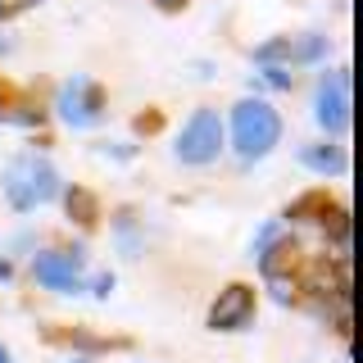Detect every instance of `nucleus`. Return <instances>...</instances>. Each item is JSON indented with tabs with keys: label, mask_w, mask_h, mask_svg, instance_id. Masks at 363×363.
<instances>
[{
	"label": "nucleus",
	"mask_w": 363,
	"mask_h": 363,
	"mask_svg": "<svg viewBox=\"0 0 363 363\" xmlns=\"http://www.w3.org/2000/svg\"><path fill=\"white\" fill-rule=\"evenodd\" d=\"M227 136H232V150L241 164H259L277 150L281 141V113L268 105V100H241L232 109V123H227Z\"/></svg>",
	"instance_id": "obj_1"
},
{
	"label": "nucleus",
	"mask_w": 363,
	"mask_h": 363,
	"mask_svg": "<svg viewBox=\"0 0 363 363\" xmlns=\"http://www.w3.org/2000/svg\"><path fill=\"white\" fill-rule=\"evenodd\" d=\"M0 182H5V200L14 213H32L60 196V173L45 155H18Z\"/></svg>",
	"instance_id": "obj_2"
},
{
	"label": "nucleus",
	"mask_w": 363,
	"mask_h": 363,
	"mask_svg": "<svg viewBox=\"0 0 363 363\" xmlns=\"http://www.w3.org/2000/svg\"><path fill=\"white\" fill-rule=\"evenodd\" d=\"M223 145H227V128H223L218 109H196L182 123L173 155H177V164H186V168H204L223 155Z\"/></svg>",
	"instance_id": "obj_3"
},
{
	"label": "nucleus",
	"mask_w": 363,
	"mask_h": 363,
	"mask_svg": "<svg viewBox=\"0 0 363 363\" xmlns=\"http://www.w3.org/2000/svg\"><path fill=\"white\" fill-rule=\"evenodd\" d=\"M313 123L327 136H345L354 123V96H350V73L345 68H327L313 86Z\"/></svg>",
	"instance_id": "obj_4"
},
{
	"label": "nucleus",
	"mask_w": 363,
	"mask_h": 363,
	"mask_svg": "<svg viewBox=\"0 0 363 363\" xmlns=\"http://www.w3.org/2000/svg\"><path fill=\"white\" fill-rule=\"evenodd\" d=\"M55 113H60L64 128L86 132L105 118V91L91 82V77H68L60 86V96H55Z\"/></svg>",
	"instance_id": "obj_5"
},
{
	"label": "nucleus",
	"mask_w": 363,
	"mask_h": 363,
	"mask_svg": "<svg viewBox=\"0 0 363 363\" xmlns=\"http://www.w3.org/2000/svg\"><path fill=\"white\" fill-rule=\"evenodd\" d=\"M82 268H86L82 250H41V255H32V277H37V286L55 291V295L82 291Z\"/></svg>",
	"instance_id": "obj_6"
},
{
	"label": "nucleus",
	"mask_w": 363,
	"mask_h": 363,
	"mask_svg": "<svg viewBox=\"0 0 363 363\" xmlns=\"http://www.w3.org/2000/svg\"><path fill=\"white\" fill-rule=\"evenodd\" d=\"M250 318H255V291L236 281V286L218 291V300L209 309V327L213 332H241V327H250Z\"/></svg>",
	"instance_id": "obj_7"
},
{
	"label": "nucleus",
	"mask_w": 363,
	"mask_h": 363,
	"mask_svg": "<svg viewBox=\"0 0 363 363\" xmlns=\"http://www.w3.org/2000/svg\"><path fill=\"white\" fill-rule=\"evenodd\" d=\"M300 164L318 177H345L350 173V155L340 150L336 141H323V145H304L300 150Z\"/></svg>",
	"instance_id": "obj_8"
},
{
	"label": "nucleus",
	"mask_w": 363,
	"mask_h": 363,
	"mask_svg": "<svg viewBox=\"0 0 363 363\" xmlns=\"http://www.w3.org/2000/svg\"><path fill=\"white\" fill-rule=\"evenodd\" d=\"M323 55H327V37H304V41L291 37V64H318Z\"/></svg>",
	"instance_id": "obj_9"
},
{
	"label": "nucleus",
	"mask_w": 363,
	"mask_h": 363,
	"mask_svg": "<svg viewBox=\"0 0 363 363\" xmlns=\"http://www.w3.org/2000/svg\"><path fill=\"white\" fill-rule=\"evenodd\" d=\"M68 213H73L82 227H91L96 223V200H91L86 191H68Z\"/></svg>",
	"instance_id": "obj_10"
},
{
	"label": "nucleus",
	"mask_w": 363,
	"mask_h": 363,
	"mask_svg": "<svg viewBox=\"0 0 363 363\" xmlns=\"http://www.w3.org/2000/svg\"><path fill=\"white\" fill-rule=\"evenodd\" d=\"M259 82L272 86V91H291L295 73H291V68H281V64H259Z\"/></svg>",
	"instance_id": "obj_11"
},
{
	"label": "nucleus",
	"mask_w": 363,
	"mask_h": 363,
	"mask_svg": "<svg viewBox=\"0 0 363 363\" xmlns=\"http://www.w3.org/2000/svg\"><path fill=\"white\" fill-rule=\"evenodd\" d=\"M109 291H113V277H109V272H100V277H91V295H100V300H105Z\"/></svg>",
	"instance_id": "obj_12"
},
{
	"label": "nucleus",
	"mask_w": 363,
	"mask_h": 363,
	"mask_svg": "<svg viewBox=\"0 0 363 363\" xmlns=\"http://www.w3.org/2000/svg\"><path fill=\"white\" fill-rule=\"evenodd\" d=\"M155 5H159V9H182L186 0H155Z\"/></svg>",
	"instance_id": "obj_13"
},
{
	"label": "nucleus",
	"mask_w": 363,
	"mask_h": 363,
	"mask_svg": "<svg viewBox=\"0 0 363 363\" xmlns=\"http://www.w3.org/2000/svg\"><path fill=\"white\" fill-rule=\"evenodd\" d=\"M9 277V264H5V259H0V281H5Z\"/></svg>",
	"instance_id": "obj_14"
},
{
	"label": "nucleus",
	"mask_w": 363,
	"mask_h": 363,
	"mask_svg": "<svg viewBox=\"0 0 363 363\" xmlns=\"http://www.w3.org/2000/svg\"><path fill=\"white\" fill-rule=\"evenodd\" d=\"M0 363H14V359H9V350H5V345H0Z\"/></svg>",
	"instance_id": "obj_15"
},
{
	"label": "nucleus",
	"mask_w": 363,
	"mask_h": 363,
	"mask_svg": "<svg viewBox=\"0 0 363 363\" xmlns=\"http://www.w3.org/2000/svg\"><path fill=\"white\" fill-rule=\"evenodd\" d=\"M73 363H86V359H73Z\"/></svg>",
	"instance_id": "obj_16"
}]
</instances>
